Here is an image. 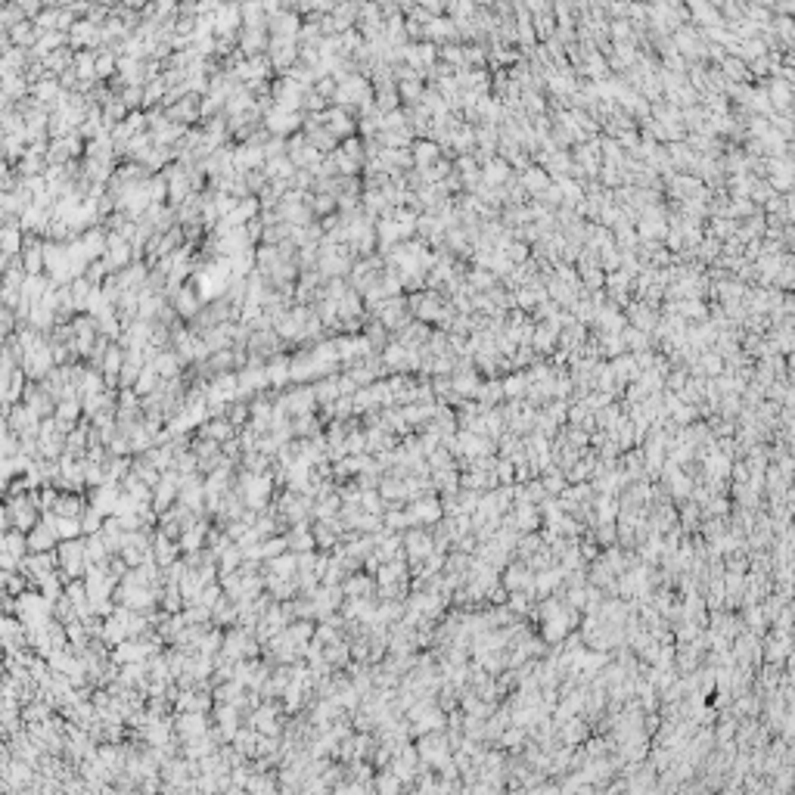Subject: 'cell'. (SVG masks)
<instances>
[{
	"mask_svg": "<svg viewBox=\"0 0 795 795\" xmlns=\"http://www.w3.org/2000/svg\"><path fill=\"white\" fill-rule=\"evenodd\" d=\"M171 307H174V314H177V317L196 320V314L202 311V298H199V293H196V286H193V283H186V286L177 289L174 298H171Z\"/></svg>",
	"mask_w": 795,
	"mask_h": 795,
	"instance_id": "6",
	"label": "cell"
},
{
	"mask_svg": "<svg viewBox=\"0 0 795 795\" xmlns=\"http://www.w3.org/2000/svg\"><path fill=\"white\" fill-rule=\"evenodd\" d=\"M376 786H379V792H382V795H398L401 780H398L395 774H386V776H379V780H376Z\"/></svg>",
	"mask_w": 795,
	"mask_h": 795,
	"instance_id": "46",
	"label": "cell"
},
{
	"mask_svg": "<svg viewBox=\"0 0 795 795\" xmlns=\"http://www.w3.org/2000/svg\"><path fill=\"white\" fill-rule=\"evenodd\" d=\"M177 550H181V547H177V541H171V537H165V535L159 532V535H156V547H149V557H152V562H156V566L168 569V566H174Z\"/></svg>",
	"mask_w": 795,
	"mask_h": 795,
	"instance_id": "15",
	"label": "cell"
},
{
	"mask_svg": "<svg viewBox=\"0 0 795 795\" xmlns=\"http://www.w3.org/2000/svg\"><path fill=\"white\" fill-rule=\"evenodd\" d=\"M547 416H550L553 423H566V414H569V401H550V404H547V410H544Z\"/></svg>",
	"mask_w": 795,
	"mask_h": 795,
	"instance_id": "44",
	"label": "cell"
},
{
	"mask_svg": "<svg viewBox=\"0 0 795 795\" xmlns=\"http://www.w3.org/2000/svg\"><path fill=\"white\" fill-rule=\"evenodd\" d=\"M581 737H584V724H581V721H572V724L562 727V739H566V742H578Z\"/></svg>",
	"mask_w": 795,
	"mask_h": 795,
	"instance_id": "47",
	"label": "cell"
},
{
	"mask_svg": "<svg viewBox=\"0 0 795 795\" xmlns=\"http://www.w3.org/2000/svg\"><path fill=\"white\" fill-rule=\"evenodd\" d=\"M165 93H168V84H165V78H159L156 81H149V84H143V106L147 109H156L162 100H165Z\"/></svg>",
	"mask_w": 795,
	"mask_h": 795,
	"instance_id": "32",
	"label": "cell"
},
{
	"mask_svg": "<svg viewBox=\"0 0 795 795\" xmlns=\"http://www.w3.org/2000/svg\"><path fill=\"white\" fill-rule=\"evenodd\" d=\"M159 382H162V379H159V373L152 370V364H147V367L140 370V376H137V382H134V395H137V398H147V395H152V391L159 389Z\"/></svg>",
	"mask_w": 795,
	"mask_h": 795,
	"instance_id": "29",
	"label": "cell"
},
{
	"mask_svg": "<svg viewBox=\"0 0 795 795\" xmlns=\"http://www.w3.org/2000/svg\"><path fill=\"white\" fill-rule=\"evenodd\" d=\"M152 370L159 373L162 382L168 379H177V373H181V357H177L174 352H159L156 361H152Z\"/></svg>",
	"mask_w": 795,
	"mask_h": 795,
	"instance_id": "22",
	"label": "cell"
},
{
	"mask_svg": "<svg viewBox=\"0 0 795 795\" xmlns=\"http://www.w3.org/2000/svg\"><path fill=\"white\" fill-rule=\"evenodd\" d=\"M466 286L473 289V293H491V289L497 286V277L488 273V270H482V268H473V270H466Z\"/></svg>",
	"mask_w": 795,
	"mask_h": 795,
	"instance_id": "28",
	"label": "cell"
},
{
	"mask_svg": "<svg viewBox=\"0 0 795 795\" xmlns=\"http://www.w3.org/2000/svg\"><path fill=\"white\" fill-rule=\"evenodd\" d=\"M625 320H628V327H634V330H640V332H653L656 330V323H659V307H649V305H643V302H631L628 305V311H625Z\"/></svg>",
	"mask_w": 795,
	"mask_h": 795,
	"instance_id": "5",
	"label": "cell"
},
{
	"mask_svg": "<svg viewBox=\"0 0 795 795\" xmlns=\"http://www.w3.org/2000/svg\"><path fill=\"white\" fill-rule=\"evenodd\" d=\"M478 386H482V379H478V373L473 370V373H454L451 376V391H454L457 398H473L475 391H478Z\"/></svg>",
	"mask_w": 795,
	"mask_h": 795,
	"instance_id": "23",
	"label": "cell"
},
{
	"mask_svg": "<svg viewBox=\"0 0 795 795\" xmlns=\"http://www.w3.org/2000/svg\"><path fill=\"white\" fill-rule=\"evenodd\" d=\"M621 342H625V348H628V354H640V352H649V339L646 332H640V330H634V327H625L621 330Z\"/></svg>",
	"mask_w": 795,
	"mask_h": 795,
	"instance_id": "30",
	"label": "cell"
},
{
	"mask_svg": "<svg viewBox=\"0 0 795 795\" xmlns=\"http://www.w3.org/2000/svg\"><path fill=\"white\" fill-rule=\"evenodd\" d=\"M382 525H386V532H391V535L401 532V528L410 525V522H407V512H404V510H389V512H386V522H382Z\"/></svg>",
	"mask_w": 795,
	"mask_h": 795,
	"instance_id": "41",
	"label": "cell"
},
{
	"mask_svg": "<svg viewBox=\"0 0 795 795\" xmlns=\"http://www.w3.org/2000/svg\"><path fill=\"white\" fill-rule=\"evenodd\" d=\"M500 389H503V398H510V401H522L525 389H528V379H525L522 373H510L507 379H500Z\"/></svg>",
	"mask_w": 795,
	"mask_h": 795,
	"instance_id": "31",
	"label": "cell"
},
{
	"mask_svg": "<svg viewBox=\"0 0 795 795\" xmlns=\"http://www.w3.org/2000/svg\"><path fill=\"white\" fill-rule=\"evenodd\" d=\"M404 553H407V559H410V566H414V569L423 566V562L435 553L432 535L423 532V528H414V532H407V535H404Z\"/></svg>",
	"mask_w": 795,
	"mask_h": 795,
	"instance_id": "2",
	"label": "cell"
},
{
	"mask_svg": "<svg viewBox=\"0 0 795 795\" xmlns=\"http://www.w3.org/2000/svg\"><path fill=\"white\" fill-rule=\"evenodd\" d=\"M22 243H25L22 227H16V224H4V227H0V252H4L6 258H13V255L22 249Z\"/></svg>",
	"mask_w": 795,
	"mask_h": 795,
	"instance_id": "25",
	"label": "cell"
},
{
	"mask_svg": "<svg viewBox=\"0 0 795 795\" xmlns=\"http://www.w3.org/2000/svg\"><path fill=\"white\" fill-rule=\"evenodd\" d=\"M423 762H432V764H448V737L441 733H426L416 746Z\"/></svg>",
	"mask_w": 795,
	"mask_h": 795,
	"instance_id": "7",
	"label": "cell"
},
{
	"mask_svg": "<svg viewBox=\"0 0 795 795\" xmlns=\"http://www.w3.org/2000/svg\"><path fill=\"white\" fill-rule=\"evenodd\" d=\"M56 559H59V569L72 578H81L88 572V553H84V541L75 537V541H63L56 547Z\"/></svg>",
	"mask_w": 795,
	"mask_h": 795,
	"instance_id": "1",
	"label": "cell"
},
{
	"mask_svg": "<svg viewBox=\"0 0 795 795\" xmlns=\"http://www.w3.org/2000/svg\"><path fill=\"white\" fill-rule=\"evenodd\" d=\"M339 149L345 152L348 159H354V162H361V165H364V143L357 140V137H348V140H342Z\"/></svg>",
	"mask_w": 795,
	"mask_h": 795,
	"instance_id": "43",
	"label": "cell"
},
{
	"mask_svg": "<svg viewBox=\"0 0 795 795\" xmlns=\"http://www.w3.org/2000/svg\"><path fill=\"white\" fill-rule=\"evenodd\" d=\"M93 72H97V81H102V78H109V75L118 72L112 50H97V65H93Z\"/></svg>",
	"mask_w": 795,
	"mask_h": 795,
	"instance_id": "37",
	"label": "cell"
},
{
	"mask_svg": "<svg viewBox=\"0 0 795 795\" xmlns=\"http://www.w3.org/2000/svg\"><path fill=\"white\" fill-rule=\"evenodd\" d=\"M25 547H28L31 553H50V550L56 547V535H53V528H50L47 522H38L28 535H25Z\"/></svg>",
	"mask_w": 795,
	"mask_h": 795,
	"instance_id": "11",
	"label": "cell"
},
{
	"mask_svg": "<svg viewBox=\"0 0 795 795\" xmlns=\"http://www.w3.org/2000/svg\"><path fill=\"white\" fill-rule=\"evenodd\" d=\"M404 512H407V522L410 525H420V522L423 525H435V522H441V516H444L438 497H416V500H410V507Z\"/></svg>",
	"mask_w": 795,
	"mask_h": 795,
	"instance_id": "3",
	"label": "cell"
},
{
	"mask_svg": "<svg viewBox=\"0 0 795 795\" xmlns=\"http://www.w3.org/2000/svg\"><path fill=\"white\" fill-rule=\"evenodd\" d=\"M519 742H522V727L503 733V746H519Z\"/></svg>",
	"mask_w": 795,
	"mask_h": 795,
	"instance_id": "48",
	"label": "cell"
},
{
	"mask_svg": "<svg viewBox=\"0 0 795 795\" xmlns=\"http://www.w3.org/2000/svg\"><path fill=\"white\" fill-rule=\"evenodd\" d=\"M519 184H522V190H525L528 196H541V193H544L553 181L547 177V171H544V168L532 165V168H525L522 174H519Z\"/></svg>",
	"mask_w": 795,
	"mask_h": 795,
	"instance_id": "16",
	"label": "cell"
},
{
	"mask_svg": "<svg viewBox=\"0 0 795 795\" xmlns=\"http://www.w3.org/2000/svg\"><path fill=\"white\" fill-rule=\"evenodd\" d=\"M323 127H327V131L336 137V140H348V137H354L357 122L352 118V112H348V109L332 106V109H327V112H323Z\"/></svg>",
	"mask_w": 795,
	"mask_h": 795,
	"instance_id": "4",
	"label": "cell"
},
{
	"mask_svg": "<svg viewBox=\"0 0 795 795\" xmlns=\"http://www.w3.org/2000/svg\"><path fill=\"white\" fill-rule=\"evenodd\" d=\"M177 730H181L184 737H190V739H199L205 733V717L202 715H186V717L177 721Z\"/></svg>",
	"mask_w": 795,
	"mask_h": 795,
	"instance_id": "38",
	"label": "cell"
},
{
	"mask_svg": "<svg viewBox=\"0 0 795 795\" xmlns=\"http://www.w3.org/2000/svg\"><path fill=\"white\" fill-rule=\"evenodd\" d=\"M84 510H88V503H84L81 497H75V494H59L50 512L59 516V519H81Z\"/></svg>",
	"mask_w": 795,
	"mask_h": 795,
	"instance_id": "18",
	"label": "cell"
},
{
	"mask_svg": "<svg viewBox=\"0 0 795 795\" xmlns=\"http://www.w3.org/2000/svg\"><path fill=\"white\" fill-rule=\"evenodd\" d=\"M264 376H268V386L280 389L289 382V357H273L270 364H264Z\"/></svg>",
	"mask_w": 795,
	"mask_h": 795,
	"instance_id": "26",
	"label": "cell"
},
{
	"mask_svg": "<svg viewBox=\"0 0 795 795\" xmlns=\"http://www.w3.org/2000/svg\"><path fill=\"white\" fill-rule=\"evenodd\" d=\"M485 59H488V50H485L482 44H473V47H463V65H485Z\"/></svg>",
	"mask_w": 795,
	"mask_h": 795,
	"instance_id": "40",
	"label": "cell"
},
{
	"mask_svg": "<svg viewBox=\"0 0 795 795\" xmlns=\"http://www.w3.org/2000/svg\"><path fill=\"white\" fill-rule=\"evenodd\" d=\"M528 345L535 348V354H553L559 348V330H553L550 323H535V332H532Z\"/></svg>",
	"mask_w": 795,
	"mask_h": 795,
	"instance_id": "10",
	"label": "cell"
},
{
	"mask_svg": "<svg viewBox=\"0 0 795 795\" xmlns=\"http://www.w3.org/2000/svg\"><path fill=\"white\" fill-rule=\"evenodd\" d=\"M581 404H584L587 410H591V414H596V410H603V407H609V404H612V395H606V391H591V395H587L584 401H581Z\"/></svg>",
	"mask_w": 795,
	"mask_h": 795,
	"instance_id": "42",
	"label": "cell"
},
{
	"mask_svg": "<svg viewBox=\"0 0 795 795\" xmlns=\"http://www.w3.org/2000/svg\"><path fill=\"white\" fill-rule=\"evenodd\" d=\"M478 174H482V186H491V190H497V186H503L512 177V168L503 162L500 156H494L491 162H485L482 168H478Z\"/></svg>",
	"mask_w": 795,
	"mask_h": 795,
	"instance_id": "8",
	"label": "cell"
},
{
	"mask_svg": "<svg viewBox=\"0 0 795 795\" xmlns=\"http://www.w3.org/2000/svg\"><path fill=\"white\" fill-rule=\"evenodd\" d=\"M438 59H441V65H448V68H466L463 65V47L460 44H441Z\"/></svg>",
	"mask_w": 795,
	"mask_h": 795,
	"instance_id": "39",
	"label": "cell"
},
{
	"mask_svg": "<svg viewBox=\"0 0 795 795\" xmlns=\"http://www.w3.org/2000/svg\"><path fill=\"white\" fill-rule=\"evenodd\" d=\"M373 106L379 115H389V112H398L401 100H398V90L395 88H379L373 90Z\"/></svg>",
	"mask_w": 795,
	"mask_h": 795,
	"instance_id": "27",
	"label": "cell"
},
{
	"mask_svg": "<svg viewBox=\"0 0 795 795\" xmlns=\"http://www.w3.org/2000/svg\"><path fill=\"white\" fill-rule=\"evenodd\" d=\"M395 90H398V100H407V106H416L426 88H423V81H420V78H410V81L395 84Z\"/></svg>",
	"mask_w": 795,
	"mask_h": 795,
	"instance_id": "33",
	"label": "cell"
},
{
	"mask_svg": "<svg viewBox=\"0 0 795 795\" xmlns=\"http://www.w3.org/2000/svg\"><path fill=\"white\" fill-rule=\"evenodd\" d=\"M535 357H537V354H535V348H532V345H519V348H516V354H512L510 361H512V367H532V364H535Z\"/></svg>",
	"mask_w": 795,
	"mask_h": 795,
	"instance_id": "45",
	"label": "cell"
},
{
	"mask_svg": "<svg viewBox=\"0 0 795 795\" xmlns=\"http://www.w3.org/2000/svg\"><path fill=\"white\" fill-rule=\"evenodd\" d=\"M364 339L370 342V348H373V352H382V348L389 345V332L382 330V323H379V320H370V323H367V327H364Z\"/></svg>",
	"mask_w": 795,
	"mask_h": 795,
	"instance_id": "34",
	"label": "cell"
},
{
	"mask_svg": "<svg viewBox=\"0 0 795 795\" xmlns=\"http://www.w3.org/2000/svg\"><path fill=\"white\" fill-rule=\"evenodd\" d=\"M255 653V640H252V634L249 631H230V634L224 637V653L221 656H227V659H243V656H252Z\"/></svg>",
	"mask_w": 795,
	"mask_h": 795,
	"instance_id": "9",
	"label": "cell"
},
{
	"mask_svg": "<svg viewBox=\"0 0 795 795\" xmlns=\"http://www.w3.org/2000/svg\"><path fill=\"white\" fill-rule=\"evenodd\" d=\"M401 581H407V566H404V559H391V562H382V566L376 569V584H379V587H389V584H401Z\"/></svg>",
	"mask_w": 795,
	"mask_h": 795,
	"instance_id": "17",
	"label": "cell"
},
{
	"mask_svg": "<svg viewBox=\"0 0 795 795\" xmlns=\"http://www.w3.org/2000/svg\"><path fill=\"white\" fill-rule=\"evenodd\" d=\"M410 156H414V168L423 171V168H432L435 162L441 159V149H438V143H432V140H414Z\"/></svg>",
	"mask_w": 795,
	"mask_h": 795,
	"instance_id": "14",
	"label": "cell"
},
{
	"mask_svg": "<svg viewBox=\"0 0 795 795\" xmlns=\"http://www.w3.org/2000/svg\"><path fill=\"white\" fill-rule=\"evenodd\" d=\"M236 50L246 59L261 56V50H268V31H264V28H246L243 34H239V47Z\"/></svg>",
	"mask_w": 795,
	"mask_h": 795,
	"instance_id": "13",
	"label": "cell"
},
{
	"mask_svg": "<svg viewBox=\"0 0 795 795\" xmlns=\"http://www.w3.org/2000/svg\"><path fill=\"white\" fill-rule=\"evenodd\" d=\"M233 435H236V429L227 423V416H224V420H209V423H202V429H199V438H209V441H215V444H224V441L233 438Z\"/></svg>",
	"mask_w": 795,
	"mask_h": 795,
	"instance_id": "20",
	"label": "cell"
},
{
	"mask_svg": "<svg viewBox=\"0 0 795 795\" xmlns=\"http://www.w3.org/2000/svg\"><path fill=\"white\" fill-rule=\"evenodd\" d=\"M739 221H730V218H715L712 221V230H708V236L717 239V243H727V239L737 233Z\"/></svg>",
	"mask_w": 795,
	"mask_h": 795,
	"instance_id": "36",
	"label": "cell"
},
{
	"mask_svg": "<svg viewBox=\"0 0 795 795\" xmlns=\"http://www.w3.org/2000/svg\"><path fill=\"white\" fill-rule=\"evenodd\" d=\"M532 578H535V572L528 569L525 562H522V566L516 562V566L507 569V575H503V584H500V587H503V591H510V594H516V591H528V594H532Z\"/></svg>",
	"mask_w": 795,
	"mask_h": 795,
	"instance_id": "12",
	"label": "cell"
},
{
	"mask_svg": "<svg viewBox=\"0 0 795 795\" xmlns=\"http://www.w3.org/2000/svg\"><path fill=\"white\" fill-rule=\"evenodd\" d=\"M81 414H84V410H81V401H59L53 420H56V423H63V426H72Z\"/></svg>",
	"mask_w": 795,
	"mask_h": 795,
	"instance_id": "35",
	"label": "cell"
},
{
	"mask_svg": "<svg viewBox=\"0 0 795 795\" xmlns=\"http://www.w3.org/2000/svg\"><path fill=\"white\" fill-rule=\"evenodd\" d=\"M717 68H721V75H724V81H727V84H749L752 81L746 63H739L737 56H724Z\"/></svg>",
	"mask_w": 795,
	"mask_h": 795,
	"instance_id": "21",
	"label": "cell"
},
{
	"mask_svg": "<svg viewBox=\"0 0 795 795\" xmlns=\"http://www.w3.org/2000/svg\"><path fill=\"white\" fill-rule=\"evenodd\" d=\"M373 575H348L342 591L348 594V600H367V596H373Z\"/></svg>",
	"mask_w": 795,
	"mask_h": 795,
	"instance_id": "19",
	"label": "cell"
},
{
	"mask_svg": "<svg viewBox=\"0 0 795 795\" xmlns=\"http://www.w3.org/2000/svg\"><path fill=\"white\" fill-rule=\"evenodd\" d=\"M475 398H478V404H482L485 410H494V404H500V401H503V389H500V379H497V376L485 379L482 386H478Z\"/></svg>",
	"mask_w": 795,
	"mask_h": 795,
	"instance_id": "24",
	"label": "cell"
}]
</instances>
